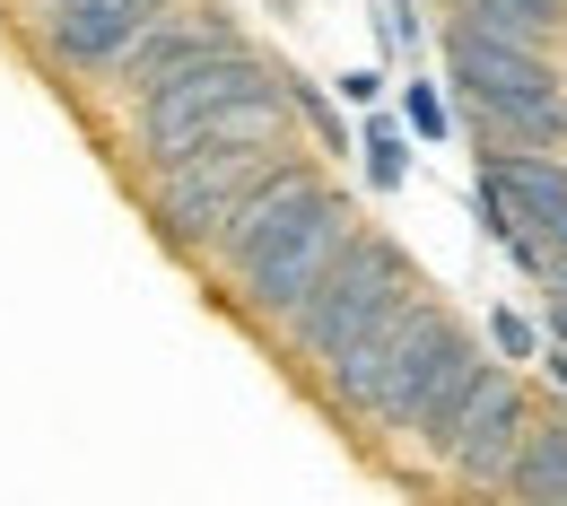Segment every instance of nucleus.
Returning <instances> with one entry per match:
<instances>
[{"label":"nucleus","instance_id":"f257e3e1","mask_svg":"<svg viewBox=\"0 0 567 506\" xmlns=\"http://www.w3.org/2000/svg\"><path fill=\"white\" fill-rule=\"evenodd\" d=\"M445 79L463 87L472 123L497 132V148H567V79L550 62V44L454 18L445 27Z\"/></svg>","mask_w":567,"mask_h":506},{"label":"nucleus","instance_id":"f03ea898","mask_svg":"<svg viewBox=\"0 0 567 506\" xmlns=\"http://www.w3.org/2000/svg\"><path fill=\"white\" fill-rule=\"evenodd\" d=\"M350 236H358V202L323 175V184H315V193H306V202H297V210H288L280 227H271V236L227 271V289H236V306H245L254 323H271V332H280L288 314H297V297L332 271V254H341Z\"/></svg>","mask_w":567,"mask_h":506},{"label":"nucleus","instance_id":"7ed1b4c3","mask_svg":"<svg viewBox=\"0 0 567 506\" xmlns=\"http://www.w3.org/2000/svg\"><path fill=\"white\" fill-rule=\"evenodd\" d=\"M420 289V271H411V254L393 245V236H375V227H358L350 245L332 254V271L315 280V289L297 297V314L280 323V341H288V359L297 366H323L350 332H367L393 297H411Z\"/></svg>","mask_w":567,"mask_h":506},{"label":"nucleus","instance_id":"20e7f679","mask_svg":"<svg viewBox=\"0 0 567 506\" xmlns=\"http://www.w3.org/2000/svg\"><path fill=\"white\" fill-rule=\"evenodd\" d=\"M262 87H280V71L262 53H245V44H218L202 62H175L166 79H148L141 96H132V148H141L148 166L157 157H184V148L210 141V123L227 105H245Z\"/></svg>","mask_w":567,"mask_h":506},{"label":"nucleus","instance_id":"39448f33","mask_svg":"<svg viewBox=\"0 0 567 506\" xmlns=\"http://www.w3.org/2000/svg\"><path fill=\"white\" fill-rule=\"evenodd\" d=\"M288 157V141H202L184 157H157L148 166V218L175 254H210L218 218L236 210L271 166Z\"/></svg>","mask_w":567,"mask_h":506},{"label":"nucleus","instance_id":"423d86ee","mask_svg":"<svg viewBox=\"0 0 567 506\" xmlns=\"http://www.w3.org/2000/svg\"><path fill=\"white\" fill-rule=\"evenodd\" d=\"M524 428H533V393H524V375H515L506 359H489V366H481V384L463 393L454 428H445L436 472H445V481H463V489H506Z\"/></svg>","mask_w":567,"mask_h":506},{"label":"nucleus","instance_id":"0eeeda50","mask_svg":"<svg viewBox=\"0 0 567 506\" xmlns=\"http://www.w3.org/2000/svg\"><path fill=\"white\" fill-rule=\"evenodd\" d=\"M427 314H436V297H427V289L393 297V306H384V314H375L367 332H350V341H341L332 359L315 366V375H323V402H332L341 420H358V428H367V411H375V393H384L393 359L411 350V332H420Z\"/></svg>","mask_w":567,"mask_h":506},{"label":"nucleus","instance_id":"6e6552de","mask_svg":"<svg viewBox=\"0 0 567 506\" xmlns=\"http://www.w3.org/2000/svg\"><path fill=\"white\" fill-rule=\"evenodd\" d=\"M157 9L166 0H35V35H44V53L62 71L114 79V62L132 53V35H141Z\"/></svg>","mask_w":567,"mask_h":506},{"label":"nucleus","instance_id":"1a4fd4ad","mask_svg":"<svg viewBox=\"0 0 567 506\" xmlns=\"http://www.w3.org/2000/svg\"><path fill=\"white\" fill-rule=\"evenodd\" d=\"M218 44H236V18H227L218 0H166L141 35H132V53L114 62V79H123V96H141L148 79H166L175 62H202Z\"/></svg>","mask_w":567,"mask_h":506},{"label":"nucleus","instance_id":"9d476101","mask_svg":"<svg viewBox=\"0 0 567 506\" xmlns=\"http://www.w3.org/2000/svg\"><path fill=\"white\" fill-rule=\"evenodd\" d=\"M497 175V193H506V210H515V227L542 245V254H567V157H550V148H497L481 157Z\"/></svg>","mask_w":567,"mask_h":506},{"label":"nucleus","instance_id":"9b49d317","mask_svg":"<svg viewBox=\"0 0 567 506\" xmlns=\"http://www.w3.org/2000/svg\"><path fill=\"white\" fill-rule=\"evenodd\" d=\"M315 184H323V166L288 148L280 166H271V175H262V184H254V193H245L236 210L218 218V236H210V254H202V262H210L218 280H227V271H236V262H245V254H254V245H262V236H271V227H280V218L297 210L306 193H315Z\"/></svg>","mask_w":567,"mask_h":506},{"label":"nucleus","instance_id":"f8f14e48","mask_svg":"<svg viewBox=\"0 0 567 506\" xmlns=\"http://www.w3.org/2000/svg\"><path fill=\"white\" fill-rule=\"evenodd\" d=\"M454 341H463V323L436 306L420 332H411V350L393 359V375H384V393H375V411H367V428L375 436H411V420H420V402L436 393V375H445V359H454Z\"/></svg>","mask_w":567,"mask_h":506},{"label":"nucleus","instance_id":"ddd939ff","mask_svg":"<svg viewBox=\"0 0 567 506\" xmlns=\"http://www.w3.org/2000/svg\"><path fill=\"white\" fill-rule=\"evenodd\" d=\"M506 498L567 506V411H533V428L515 445V472H506Z\"/></svg>","mask_w":567,"mask_h":506},{"label":"nucleus","instance_id":"4468645a","mask_svg":"<svg viewBox=\"0 0 567 506\" xmlns=\"http://www.w3.org/2000/svg\"><path fill=\"white\" fill-rule=\"evenodd\" d=\"M481 341H472V332H463V341H454V359H445V375H436V393H427L420 402V420H411V445H420V454H445V428H454V411H463V393H472V384H481Z\"/></svg>","mask_w":567,"mask_h":506},{"label":"nucleus","instance_id":"2eb2a0df","mask_svg":"<svg viewBox=\"0 0 567 506\" xmlns=\"http://www.w3.org/2000/svg\"><path fill=\"white\" fill-rule=\"evenodd\" d=\"M358 166H367L375 193H402V184H411V123L367 105V123H358Z\"/></svg>","mask_w":567,"mask_h":506},{"label":"nucleus","instance_id":"dca6fc26","mask_svg":"<svg viewBox=\"0 0 567 506\" xmlns=\"http://www.w3.org/2000/svg\"><path fill=\"white\" fill-rule=\"evenodd\" d=\"M472 27H497V35H524V44H559L567 35V0H463Z\"/></svg>","mask_w":567,"mask_h":506},{"label":"nucleus","instance_id":"f3484780","mask_svg":"<svg viewBox=\"0 0 567 506\" xmlns=\"http://www.w3.org/2000/svg\"><path fill=\"white\" fill-rule=\"evenodd\" d=\"M402 123H411V141H454V105H445V87H436V79H411V87H402Z\"/></svg>","mask_w":567,"mask_h":506},{"label":"nucleus","instance_id":"a211bd4d","mask_svg":"<svg viewBox=\"0 0 567 506\" xmlns=\"http://www.w3.org/2000/svg\"><path fill=\"white\" fill-rule=\"evenodd\" d=\"M489 350L506 366H533V359H542V323H533V314H515V306H489Z\"/></svg>","mask_w":567,"mask_h":506},{"label":"nucleus","instance_id":"6ab92c4d","mask_svg":"<svg viewBox=\"0 0 567 506\" xmlns=\"http://www.w3.org/2000/svg\"><path fill=\"white\" fill-rule=\"evenodd\" d=\"M375 27H384V44H393V53H411V44H420V9H411V0H384V9H375Z\"/></svg>","mask_w":567,"mask_h":506},{"label":"nucleus","instance_id":"aec40b11","mask_svg":"<svg viewBox=\"0 0 567 506\" xmlns=\"http://www.w3.org/2000/svg\"><path fill=\"white\" fill-rule=\"evenodd\" d=\"M542 289H550V332L567 341V254H542V271H533Z\"/></svg>","mask_w":567,"mask_h":506},{"label":"nucleus","instance_id":"412c9836","mask_svg":"<svg viewBox=\"0 0 567 506\" xmlns=\"http://www.w3.org/2000/svg\"><path fill=\"white\" fill-rule=\"evenodd\" d=\"M341 96H350L358 114H367V105H384V71H341Z\"/></svg>","mask_w":567,"mask_h":506},{"label":"nucleus","instance_id":"4be33fe9","mask_svg":"<svg viewBox=\"0 0 567 506\" xmlns=\"http://www.w3.org/2000/svg\"><path fill=\"white\" fill-rule=\"evenodd\" d=\"M533 366L550 375V393H559V402H567V341H550V350H542V359H533Z\"/></svg>","mask_w":567,"mask_h":506},{"label":"nucleus","instance_id":"5701e85b","mask_svg":"<svg viewBox=\"0 0 567 506\" xmlns=\"http://www.w3.org/2000/svg\"><path fill=\"white\" fill-rule=\"evenodd\" d=\"M550 341H559V332H550Z\"/></svg>","mask_w":567,"mask_h":506},{"label":"nucleus","instance_id":"b1692460","mask_svg":"<svg viewBox=\"0 0 567 506\" xmlns=\"http://www.w3.org/2000/svg\"><path fill=\"white\" fill-rule=\"evenodd\" d=\"M27 9H35V0H27Z\"/></svg>","mask_w":567,"mask_h":506}]
</instances>
